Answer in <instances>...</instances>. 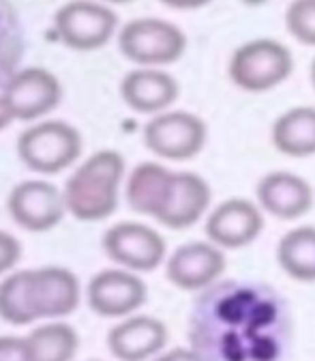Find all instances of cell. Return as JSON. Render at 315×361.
<instances>
[{
	"instance_id": "obj_25",
	"label": "cell",
	"mask_w": 315,
	"mask_h": 361,
	"mask_svg": "<svg viewBox=\"0 0 315 361\" xmlns=\"http://www.w3.org/2000/svg\"><path fill=\"white\" fill-rule=\"evenodd\" d=\"M20 256H22L20 241L13 235L0 231V276L7 274V271H11L18 264Z\"/></svg>"
},
{
	"instance_id": "obj_17",
	"label": "cell",
	"mask_w": 315,
	"mask_h": 361,
	"mask_svg": "<svg viewBox=\"0 0 315 361\" xmlns=\"http://www.w3.org/2000/svg\"><path fill=\"white\" fill-rule=\"evenodd\" d=\"M180 86L174 75L159 67H140L129 71L120 82L122 102L138 114H159L174 106Z\"/></svg>"
},
{
	"instance_id": "obj_23",
	"label": "cell",
	"mask_w": 315,
	"mask_h": 361,
	"mask_svg": "<svg viewBox=\"0 0 315 361\" xmlns=\"http://www.w3.org/2000/svg\"><path fill=\"white\" fill-rule=\"evenodd\" d=\"M0 319L18 327L37 321L30 301V269L15 271L0 282Z\"/></svg>"
},
{
	"instance_id": "obj_22",
	"label": "cell",
	"mask_w": 315,
	"mask_h": 361,
	"mask_svg": "<svg viewBox=\"0 0 315 361\" xmlns=\"http://www.w3.org/2000/svg\"><path fill=\"white\" fill-rule=\"evenodd\" d=\"M30 361H71L77 353V331L67 323H48L26 336Z\"/></svg>"
},
{
	"instance_id": "obj_18",
	"label": "cell",
	"mask_w": 315,
	"mask_h": 361,
	"mask_svg": "<svg viewBox=\"0 0 315 361\" xmlns=\"http://www.w3.org/2000/svg\"><path fill=\"white\" fill-rule=\"evenodd\" d=\"M165 344L167 327L153 316H131L108 334V348L118 361H146Z\"/></svg>"
},
{
	"instance_id": "obj_3",
	"label": "cell",
	"mask_w": 315,
	"mask_h": 361,
	"mask_svg": "<svg viewBox=\"0 0 315 361\" xmlns=\"http://www.w3.org/2000/svg\"><path fill=\"white\" fill-rule=\"evenodd\" d=\"M294 71V56L277 39H251L240 43L230 56L228 75L245 93H268L283 84Z\"/></svg>"
},
{
	"instance_id": "obj_24",
	"label": "cell",
	"mask_w": 315,
	"mask_h": 361,
	"mask_svg": "<svg viewBox=\"0 0 315 361\" xmlns=\"http://www.w3.org/2000/svg\"><path fill=\"white\" fill-rule=\"evenodd\" d=\"M285 28L300 45L315 48V0H292L285 9Z\"/></svg>"
},
{
	"instance_id": "obj_12",
	"label": "cell",
	"mask_w": 315,
	"mask_h": 361,
	"mask_svg": "<svg viewBox=\"0 0 315 361\" xmlns=\"http://www.w3.org/2000/svg\"><path fill=\"white\" fill-rule=\"evenodd\" d=\"M206 237L221 250L251 245L264 231V211L247 198H230L217 204L206 217Z\"/></svg>"
},
{
	"instance_id": "obj_31",
	"label": "cell",
	"mask_w": 315,
	"mask_h": 361,
	"mask_svg": "<svg viewBox=\"0 0 315 361\" xmlns=\"http://www.w3.org/2000/svg\"><path fill=\"white\" fill-rule=\"evenodd\" d=\"M309 75H311V84H313V88H315V59H313V63H311V67H309Z\"/></svg>"
},
{
	"instance_id": "obj_8",
	"label": "cell",
	"mask_w": 315,
	"mask_h": 361,
	"mask_svg": "<svg viewBox=\"0 0 315 361\" xmlns=\"http://www.w3.org/2000/svg\"><path fill=\"white\" fill-rule=\"evenodd\" d=\"M7 209L11 219L28 233H48L56 228L67 213L65 194L43 178L18 183L7 198Z\"/></svg>"
},
{
	"instance_id": "obj_14",
	"label": "cell",
	"mask_w": 315,
	"mask_h": 361,
	"mask_svg": "<svg viewBox=\"0 0 315 361\" xmlns=\"http://www.w3.org/2000/svg\"><path fill=\"white\" fill-rule=\"evenodd\" d=\"M210 198L212 192L204 176L195 172H174L163 207L155 219L172 231L191 228L208 211Z\"/></svg>"
},
{
	"instance_id": "obj_20",
	"label": "cell",
	"mask_w": 315,
	"mask_h": 361,
	"mask_svg": "<svg viewBox=\"0 0 315 361\" xmlns=\"http://www.w3.org/2000/svg\"><path fill=\"white\" fill-rule=\"evenodd\" d=\"M270 138L273 147L285 157L304 159L315 155V108L296 106L285 110L273 123Z\"/></svg>"
},
{
	"instance_id": "obj_33",
	"label": "cell",
	"mask_w": 315,
	"mask_h": 361,
	"mask_svg": "<svg viewBox=\"0 0 315 361\" xmlns=\"http://www.w3.org/2000/svg\"><path fill=\"white\" fill-rule=\"evenodd\" d=\"M90 361H95V359H90Z\"/></svg>"
},
{
	"instance_id": "obj_28",
	"label": "cell",
	"mask_w": 315,
	"mask_h": 361,
	"mask_svg": "<svg viewBox=\"0 0 315 361\" xmlns=\"http://www.w3.org/2000/svg\"><path fill=\"white\" fill-rule=\"evenodd\" d=\"M159 3L176 11H195V9L210 5L212 0H159Z\"/></svg>"
},
{
	"instance_id": "obj_21",
	"label": "cell",
	"mask_w": 315,
	"mask_h": 361,
	"mask_svg": "<svg viewBox=\"0 0 315 361\" xmlns=\"http://www.w3.org/2000/svg\"><path fill=\"white\" fill-rule=\"evenodd\" d=\"M277 260L296 282H315V226L288 231L277 245Z\"/></svg>"
},
{
	"instance_id": "obj_7",
	"label": "cell",
	"mask_w": 315,
	"mask_h": 361,
	"mask_svg": "<svg viewBox=\"0 0 315 361\" xmlns=\"http://www.w3.org/2000/svg\"><path fill=\"white\" fill-rule=\"evenodd\" d=\"M118 16L97 0H71L54 16L58 39L75 52H93L112 41Z\"/></svg>"
},
{
	"instance_id": "obj_9",
	"label": "cell",
	"mask_w": 315,
	"mask_h": 361,
	"mask_svg": "<svg viewBox=\"0 0 315 361\" xmlns=\"http://www.w3.org/2000/svg\"><path fill=\"white\" fill-rule=\"evenodd\" d=\"M103 250L110 260L129 271H155L165 260V239L146 224L118 221L105 231Z\"/></svg>"
},
{
	"instance_id": "obj_5",
	"label": "cell",
	"mask_w": 315,
	"mask_h": 361,
	"mask_svg": "<svg viewBox=\"0 0 315 361\" xmlns=\"http://www.w3.org/2000/svg\"><path fill=\"white\" fill-rule=\"evenodd\" d=\"M120 54L140 67H163L183 59L187 35L161 18H138L118 32Z\"/></svg>"
},
{
	"instance_id": "obj_2",
	"label": "cell",
	"mask_w": 315,
	"mask_h": 361,
	"mask_svg": "<svg viewBox=\"0 0 315 361\" xmlns=\"http://www.w3.org/2000/svg\"><path fill=\"white\" fill-rule=\"evenodd\" d=\"M124 176V159L116 151H97L67 178L65 204L79 221H101L114 215Z\"/></svg>"
},
{
	"instance_id": "obj_27",
	"label": "cell",
	"mask_w": 315,
	"mask_h": 361,
	"mask_svg": "<svg viewBox=\"0 0 315 361\" xmlns=\"http://www.w3.org/2000/svg\"><path fill=\"white\" fill-rule=\"evenodd\" d=\"M155 361H204V359L195 348H172L159 355Z\"/></svg>"
},
{
	"instance_id": "obj_4",
	"label": "cell",
	"mask_w": 315,
	"mask_h": 361,
	"mask_svg": "<svg viewBox=\"0 0 315 361\" xmlns=\"http://www.w3.org/2000/svg\"><path fill=\"white\" fill-rule=\"evenodd\" d=\"M82 133L65 121H43L18 138V157L37 174H58L82 155Z\"/></svg>"
},
{
	"instance_id": "obj_15",
	"label": "cell",
	"mask_w": 315,
	"mask_h": 361,
	"mask_svg": "<svg viewBox=\"0 0 315 361\" xmlns=\"http://www.w3.org/2000/svg\"><path fill=\"white\" fill-rule=\"evenodd\" d=\"M255 198L264 213L285 221L307 215L315 202L309 180L290 170H275L262 176L255 188Z\"/></svg>"
},
{
	"instance_id": "obj_19",
	"label": "cell",
	"mask_w": 315,
	"mask_h": 361,
	"mask_svg": "<svg viewBox=\"0 0 315 361\" xmlns=\"http://www.w3.org/2000/svg\"><path fill=\"white\" fill-rule=\"evenodd\" d=\"M172 174H174L172 170H167L157 161H144L140 166H135L127 178V190H124L129 207L140 215L157 217L167 196Z\"/></svg>"
},
{
	"instance_id": "obj_26",
	"label": "cell",
	"mask_w": 315,
	"mask_h": 361,
	"mask_svg": "<svg viewBox=\"0 0 315 361\" xmlns=\"http://www.w3.org/2000/svg\"><path fill=\"white\" fill-rule=\"evenodd\" d=\"M0 361H30L26 338L0 336Z\"/></svg>"
},
{
	"instance_id": "obj_6",
	"label": "cell",
	"mask_w": 315,
	"mask_h": 361,
	"mask_svg": "<svg viewBox=\"0 0 315 361\" xmlns=\"http://www.w3.org/2000/svg\"><path fill=\"white\" fill-rule=\"evenodd\" d=\"M146 149L169 161H187L202 153L208 140L206 123L185 110H165L144 125Z\"/></svg>"
},
{
	"instance_id": "obj_16",
	"label": "cell",
	"mask_w": 315,
	"mask_h": 361,
	"mask_svg": "<svg viewBox=\"0 0 315 361\" xmlns=\"http://www.w3.org/2000/svg\"><path fill=\"white\" fill-rule=\"evenodd\" d=\"M30 301L37 321L63 319L79 305V282L65 267H41L30 271Z\"/></svg>"
},
{
	"instance_id": "obj_11",
	"label": "cell",
	"mask_w": 315,
	"mask_h": 361,
	"mask_svg": "<svg viewBox=\"0 0 315 361\" xmlns=\"http://www.w3.org/2000/svg\"><path fill=\"white\" fill-rule=\"evenodd\" d=\"M86 297L95 314L103 319H122L146 303L148 288L129 269H103L90 278Z\"/></svg>"
},
{
	"instance_id": "obj_10",
	"label": "cell",
	"mask_w": 315,
	"mask_h": 361,
	"mask_svg": "<svg viewBox=\"0 0 315 361\" xmlns=\"http://www.w3.org/2000/svg\"><path fill=\"white\" fill-rule=\"evenodd\" d=\"M15 121H37L58 108L63 99L60 80L43 67H26L7 82L3 90Z\"/></svg>"
},
{
	"instance_id": "obj_13",
	"label": "cell",
	"mask_w": 315,
	"mask_h": 361,
	"mask_svg": "<svg viewBox=\"0 0 315 361\" xmlns=\"http://www.w3.org/2000/svg\"><path fill=\"white\" fill-rule=\"evenodd\" d=\"M225 271V254L219 245L193 241L180 245L165 264L167 280L180 290H206L219 282Z\"/></svg>"
},
{
	"instance_id": "obj_32",
	"label": "cell",
	"mask_w": 315,
	"mask_h": 361,
	"mask_svg": "<svg viewBox=\"0 0 315 361\" xmlns=\"http://www.w3.org/2000/svg\"><path fill=\"white\" fill-rule=\"evenodd\" d=\"M101 3H110V5H127V3H133V0H101Z\"/></svg>"
},
{
	"instance_id": "obj_1",
	"label": "cell",
	"mask_w": 315,
	"mask_h": 361,
	"mask_svg": "<svg viewBox=\"0 0 315 361\" xmlns=\"http://www.w3.org/2000/svg\"><path fill=\"white\" fill-rule=\"evenodd\" d=\"M189 338L204 361H277L290 344V314L266 284L221 282L195 301Z\"/></svg>"
},
{
	"instance_id": "obj_29",
	"label": "cell",
	"mask_w": 315,
	"mask_h": 361,
	"mask_svg": "<svg viewBox=\"0 0 315 361\" xmlns=\"http://www.w3.org/2000/svg\"><path fill=\"white\" fill-rule=\"evenodd\" d=\"M13 121H15V118H13V114H11V110H9L7 102L3 99V95H0V131L7 129Z\"/></svg>"
},
{
	"instance_id": "obj_30",
	"label": "cell",
	"mask_w": 315,
	"mask_h": 361,
	"mask_svg": "<svg viewBox=\"0 0 315 361\" xmlns=\"http://www.w3.org/2000/svg\"><path fill=\"white\" fill-rule=\"evenodd\" d=\"M243 5H247V7H262V5H266L268 0H240Z\"/></svg>"
}]
</instances>
